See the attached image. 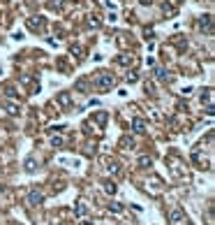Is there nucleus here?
Segmentation results:
<instances>
[{
  "mask_svg": "<svg viewBox=\"0 0 215 225\" xmlns=\"http://www.w3.org/2000/svg\"><path fill=\"white\" fill-rule=\"evenodd\" d=\"M169 218H171V225H183V211L174 209V211L169 214Z\"/></svg>",
  "mask_w": 215,
  "mask_h": 225,
  "instance_id": "f257e3e1",
  "label": "nucleus"
},
{
  "mask_svg": "<svg viewBox=\"0 0 215 225\" xmlns=\"http://www.w3.org/2000/svg\"><path fill=\"white\" fill-rule=\"evenodd\" d=\"M28 200H30V204H39L44 197H42V193H30V197H28Z\"/></svg>",
  "mask_w": 215,
  "mask_h": 225,
  "instance_id": "f03ea898",
  "label": "nucleus"
},
{
  "mask_svg": "<svg viewBox=\"0 0 215 225\" xmlns=\"http://www.w3.org/2000/svg\"><path fill=\"white\" fill-rule=\"evenodd\" d=\"M83 214H86V204L79 202V204H76V216H83Z\"/></svg>",
  "mask_w": 215,
  "mask_h": 225,
  "instance_id": "7ed1b4c3",
  "label": "nucleus"
}]
</instances>
